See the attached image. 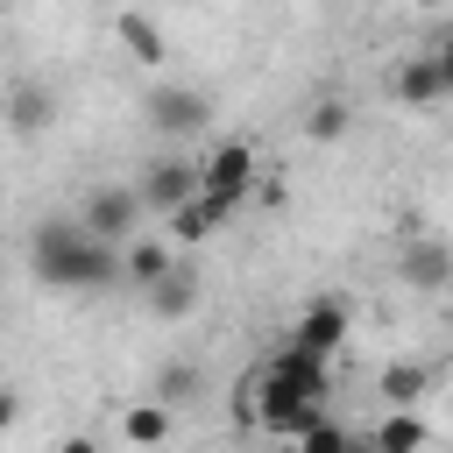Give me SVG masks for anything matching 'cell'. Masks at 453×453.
Listing matches in <instances>:
<instances>
[{
	"label": "cell",
	"mask_w": 453,
	"mask_h": 453,
	"mask_svg": "<svg viewBox=\"0 0 453 453\" xmlns=\"http://www.w3.org/2000/svg\"><path fill=\"white\" fill-rule=\"evenodd\" d=\"M389 92H396L403 106H432V99H446V92H453V57H446V50H432V57H403V64L389 71Z\"/></svg>",
	"instance_id": "7"
},
{
	"label": "cell",
	"mask_w": 453,
	"mask_h": 453,
	"mask_svg": "<svg viewBox=\"0 0 453 453\" xmlns=\"http://www.w3.org/2000/svg\"><path fill=\"white\" fill-rule=\"evenodd\" d=\"M57 453H99V439H85V432H78V439H64Z\"/></svg>",
	"instance_id": "22"
},
{
	"label": "cell",
	"mask_w": 453,
	"mask_h": 453,
	"mask_svg": "<svg viewBox=\"0 0 453 453\" xmlns=\"http://www.w3.org/2000/svg\"><path fill=\"white\" fill-rule=\"evenodd\" d=\"M326 396H333V368L276 347V354L234 389V411H241L255 432H269V439H304V432L326 418Z\"/></svg>",
	"instance_id": "1"
},
{
	"label": "cell",
	"mask_w": 453,
	"mask_h": 453,
	"mask_svg": "<svg viewBox=\"0 0 453 453\" xmlns=\"http://www.w3.org/2000/svg\"><path fill=\"white\" fill-rule=\"evenodd\" d=\"M142 297H149V311H156V319H191V304H198V276H191V269H170V276H163V283H149Z\"/></svg>",
	"instance_id": "15"
},
{
	"label": "cell",
	"mask_w": 453,
	"mask_h": 453,
	"mask_svg": "<svg viewBox=\"0 0 453 453\" xmlns=\"http://www.w3.org/2000/svg\"><path fill=\"white\" fill-rule=\"evenodd\" d=\"M297 453H375V446H368V432H354V425H340V418L326 411V418L297 439Z\"/></svg>",
	"instance_id": "17"
},
{
	"label": "cell",
	"mask_w": 453,
	"mask_h": 453,
	"mask_svg": "<svg viewBox=\"0 0 453 453\" xmlns=\"http://www.w3.org/2000/svg\"><path fill=\"white\" fill-rule=\"evenodd\" d=\"M177 262H170V241H156V234H134L127 248H120V283H134V290H149V283H163Z\"/></svg>",
	"instance_id": "10"
},
{
	"label": "cell",
	"mask_w": 453,
	"mask_h": 453,
	"mask_svg": "<svg viewBox=\"0 0 453 453\" xmlns=\"http://www.w3.org/2000/svg\"><path fill=\"white\" fill-rule=\"evenodd\" d=\"M255 184H262V156H255L248 142H219V149L198 163V198H212L226 219H234V205H241Z\"/></svg>",
	"instance_id": "3"
},
{
	"label": "cell",
	"mask_w": 453,
	"mask_h": 453,
	"mask_svg": "<svg viewBox=\"0 0 453 453\" xmlns=\"http://www.w3.org/2000/svg\"><path fill=\"white\" fill-rule=\"evenodd\" d=\"M403 269H411V283H418V290H439V283H446V248H418Z\"/></svg>",
	"instance_id": "19"
},
{
	"label": "cell",
	"mask_w": 453,
	"mask_h": 453,
	"mask_svg": "<svg viewBox=\"0 0 453 453\" xmlns=\"http://www.w3.org/2000/svg\"><path fill=\"white\" fill-rule=\"evenodd\" d=\"M219 226H226V212H219L212 198H184V205L170 212V248H205Z\"/></svg>",
	"instance_id": "12"
},
{
	"label": "cell",
	"mask_w": 453,
	"mask_h": 453,
	"mask_svg": "<svg viewBox=\"0 0 453 453\" xmlns=\"http://www.w3.org/2000/svg\"><path fill=\"white\" fill-rule=\"evenodd\" d=\"M347 326H354V319H347V304H340V297H319V304L290 326V340H283V347H290V354H304V361H326V368H333V354H340Z\"/></svg>",
	"instance_id": "6"
},
{
	"label": "cell",
	"mask_w": 453,
	"mask_h": 453,
	"mask_svg": "<svg viewBox=\"0 0 453 453\" xmlns=\"http://www.w3.org/2000/svg\"><path fill=\"white\" fill-rule=\"evenodd\" d=\"M134 198H142V212H163V219H170L184 198H198V163H191V156H156V163H142Z\"/></svg>",
	"instance_id": "5"
},
{
	"label": "cell",
	"mask_w": 453,
	"mask_h": 453,
	"mask_svg": "<svg viewBox=\"0 0 453 453\" xmlns=\"http://www.w3.org/2000/svg\"><path fill=\"white\" fill-rule=\"evenodd\" d=\"M28 269L50 290H106V283H120V248L92 241L78 219H42L28 234Z\"/></svg>",
	"instance_id": "2"
},
{
	"label": "cell",
	"mask_w": 453,
	"mask_h": 453,
	"mask_svg": "<svg viewBox=\"0 0 453 453\" xmlns=\"http://www.w3.org/2000/svg\"><path fill=\"white\" fill-rule=\"evenodd\" d=\"M113 35H120V42L134 50V64H163V57H170L163 28H156V21L142 14V7H120V14H113Z\"/></svg>",
	"instance_id": "13"
},
{
	"label": "cell",
	"mask_w": 453,
	"mask_h": 453,
	"mask_svg": "<svg viewBox=\"0 0 453 453\" xmlns=\"http://www.w3.org/2000/svg\"><path fill=\"white\" fill-rule=\"evenodd\" d=\"M191 389H198V368H184V361H177V368H163V382H156V403H170V411H177Z\"/></svg>",
	"instance_id": "20"
},
{
	"label": "cell",
	"mask_w": 453,
	"mask_h": 453,
	"mask_svg": "<svg viewBox=\"0 0 453 453\" xmlns=\"http://www.w3.org/2000/svg\"><path fill=\"white\" fill-rule=\"evenodd\" d=\"M375 389L389 396V411H418V396L432 389V368H425V361H389V368L375 375Z\"/></svg>",
	"instance_id": "14"
},
{
	"label": "cell",
	"mask_w": 453,
	"mask_h": 453,
	"mask_svg": "<svg viewBox=\"0 0 453 453\" xmlns=\"http://www.w3.org/2000/svg\"><path fill=\"white\" fill-rule=\"evenodd\" d=\"M50 113H57L50 85H35V78L7 85V127H14V134H42V127H50Z\"/></svg>",
	"instance_id": "11"
},
{
	"label": "cell",
	"mask_w": 453,
	"mask_h": 453,
	"mask_svg": "<svg viewBox=\"0 0 453 453\" xmlns=\"http://www.w3.org/2000/svg\"><path fill=\"white\" fill-rule=\"evenodd\" d=\"M142 198H134V184H92L85 191V205H78V226L92 234V241H106V248H127L134 234H142Z\"/></svg>",
	"instance_id": "4"
},
{
	"label": "cell",
	"mask_w": 453,
	"mask_h": 453,
	"mask_svg": "<svg viewBox=\"0 0 453 453\" xmlns=\"http://www.w3.org/2000/svg\"><path fill=\"white\" fill-rule=\"evenodd\" d=\"M14 418H21V396H14V389H0V432H7Z\"/></svg>",
	"instance_id": "21"
},
{
	"label": "cell",
	"mask_w": 453,
	"mask_h": 453,
	"mask_svg": "<svg viewBox=\"0 0 453 453\" xmlns=\"http://www.w3.org/2000/svg\"><path fill=\"white\" fill-rule=\"evenodd\" d=\"M205 113H212V99H205V92H191V85H170V92H156V99H149L156 134H191V127H205Z\"/></svg>",
	"instance_id": "9"
},
{
	"label": "cell",
	"mask_w": 453,
	"mask_h": 453,
	"mask_svg": "<svg viewBox=\"0 0 453 453\" xmlns=\"http://www.w3.org/2000/svg\"><path fill=\"white\" fill-rule=\"evenodd\" d=\"M170 432H177V411H170V403H156V396H142V403H127V411H120V446H134V453L170 446Z\"/></svg>",
	"instance_id": "8"
},
{
	"label": "cell",
	"mask_w": 453,
	"mask_h": 453,
	"mask_svg": "<svg viewBox=\"0 0 453 453\" xmlns=\"http://www.w3.org/2000/svg\"><path fill=\"white\" fill-rule=\"evenodd\" d=\"M304 134H311V142L347 134V106H340V99H319V106H311V120H304Z\"/></svg>",
	"instance_id": "18"
},
{
	"label": "cell",
	"mask_w": 453,
	"mask_h": 453,
	"mask_svg": "<svg viewBox=\"0 0 453 453\" xmlns=\"http://www.w3.org/2000/svg\"><path fill=\"white\" fill-rule=\"evenodd\" d=\"M425 439H432V432H425V418H418V411H389V418L368 432V446H375V453H425Z\"/></svg>",
	"instance_id": "16"
}]
</instances>
